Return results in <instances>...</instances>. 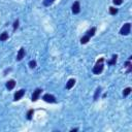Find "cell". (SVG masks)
Masks as SVG:
<instances>
[{
	"instance_id": "obj_1",
	"label": "cell",
	"mask_w": 132,
	"mask_h": 132,
	"mask_svg": "<svg viewBox=\"0 0 132 132\" xmlns=\"http://www.w3.org/2000/svg\"><path fill=\"white\" fill-rule=\"evenodd\" d=\"M103 61H104V59L103 58H100L98 61L96 62V64H95V66L93 67V73L94 74H100L102 71H103Z\"/></svg>"
},
{
	"instance_id": "obj_2",
	"label": "cell",
	"mask_w": 132,
	"mask_h": 132,
	"mask_svg": "<svg viewBox=\"0 0 132 132\" xmlns=\"http://www.w3.org/2000/svg\"><path fill=\"white\" fill-rule=\"evenodd\" d=\"M130 30H131V24L126 23V24H124L122 26V28H121L120 34H122V35H128V34L130 33Z\"/></svg>"
},
{
	"instance_id": "obj_3",
	"label": "cell",
	"mask_w": 132,
	"mask_h": 132,
	"mask_svg": "<svg viewBox=\"0 0 132 132\" xmlns=\"http://www.w3.org/2000/svg\"><path fill=\"white\" fill-rule=\"evenodd\" d=\"M42 99L45 102H48V103H56V98L53 95H51V94H44Z\"/></svg>"
},
{
	"instance_id": "obj_4",
	"label": "cell",
	"mask_w": 132,
	"mask_h": 132,
	"mask_svg": "<svg viewBox=\"0 0 132 132\" xmlns=\"http://www.w3.org/2000/svg\"><path fill=\"white\" fill-rule=\"evenodd\" d=\"M24 95H25V90H24V89H21V90H19L15 93V95H13V100L15 101L20 100Z\"/></svg>"
},
{
	"instance_id": "obj_5",
	"label": "cell",
	"mask_w": 132,
	"mask_h": 132,
	"mask_svg": "<svg viewBox=\"0 0 132 132\" xmlns=\"http://www.w3.org/2000/svg\"><path fill=\"white\" fill-rule=\"evenodd\" d=\"M72 12L74 13V15H77L80 12V2L79 1H75L73 4H72Z\"/></svg>"
},
{
	"instance_id": "obj_6",
	"label": "cell",
	"mask_w": 132,
	"mask_h": 132,
	"mask_svg": "<svg viewBox=\"0 0 132 132\" xmlns=\"http://www.w3.org/2000/svg\"><path fill=\"white\" fill-rule=\"evenodd\" d=\"M41 89H36L35 91L33 92V94H32V101H37L39 98V95L41 94Z\"/></svg>"
},
{
	"instance_id": "obj_7",
	"label": "cell",
	"mask_w": 132,
	"mask_h": 132,
	"mask_svg": "<svg viewBox=\"0 0 132 132\" xmlns=\"http://www.w3.org/2000/svg\"><path fill=\"white\" fill-rule=\"evenodd\" d=\"M24 57H25V48H21L20 51H19V53H18V55H17V60L18 61H21Z\"/></svg>"
},
{
	"instance_id": "obj_8",
	"label": "cell",
	"mask_w": 132,
	"mask_h": 132,
	"mask_svg": "<svg viewBox=\"0 0 132 132\" xmlns=\"http://www.w3.org/2000/svg\"><path fill=\"white\" fill-rule=\"evenodd\" d=\"M15 86H16V82L13 80H9L8 82L6 83V88L8 89V90H12V89L15 88Z\"/></svg>"
},
{
	"instance_id": "obj_9",
	"label": "cell",
	"mask_w": 132,
	"mask_h": 132,
	"mask_svg": "<svg viewBox=\"0 0 132 132\" xmlns=\"http://www.w3.org/2000/svg\"><path fill=\"white\" fill-rule=\"evenodd\" d=\"M74 84H75V80L74 79H70L68 82H67V84H66V89L70 90V89L74 86Z\"/></svg>"
},
{
	"instance_id": "obj_10",
	"label": "cell",
	"mask_w": 132,
	"mask_h": 132,
	"mask_svg": "<svg viewBox=\"0 0 132 132\" xmlns=\"http://www.w3.org/2000/svg\"><path fill=\"white\" fill-rule=\"evenodd\" d=\"M95 32H96V28H95V27H93V28H91L90 30H89V31L87 32V34H86V35H88V36L91 38L92 36L95 35Z\"/></svg>"
},
{
	"instance_id": "obj_11",
	"label": "cell",
	"mask_w": 132,
	"mask_h": 132,
	"mask_svg": "<svg viewBox=\"0 0 132 132\" xmlns=\"http://www.w3.org/2000/svg\"><path fill=\"white\" fill-rule=\"evenodd\" d=\"M8 39V34H7V32H3V33L0 34V40L1 41H5V40Z\"/></svg>"
},
{
	"instance_id": "obj_12",
	"label": "cell",
	"mask_w": 132,
	"mask_h": 132,
	"mask_svg": "<svg viewBox=\"0 0 132 132\" xmlns=\"http://www.w3.org/2000/svg\"><path fill=\"white\" fill-rule=\"evenodd\" d=\"M89 40H90V37H89L88 35H85V36H83L82 38H80V44H86Z\"/></svg>"
},
{
	"instance_id": "obj_13",
	"label": "cell",
	"mask_w": 132,
	"mask_h": 132,
	"mask_svg": "<svg viewBox=\"0 0 132 132\" xmlns=\"http://www.w3.org/2000/svg\"><path fill=\"white\" fill-rule=\"evenodd\" d=\"M117 58H118V56L114 55V56H112V59L110 61L107 62V63H108L109 65H116V63H117Z\"/></svg>"
},
{
	"instance_id": "obj_14",
	"label": "cell",
	"mask_w": 132,
	"mask_h": 132,
	"mask_svg": "<svg viewBox=\"0 0 132 132\" xmlns=\"http://www.w3.org/2000/svg\"><path fill=\"white\" fill-rule=\"evenodd\" d=\"M100 93H101V88H97L96 89V92H95V95H94V100H97L98 99V97L100 96Z\"/></svg>"
},
{
	"instance_id": "obj_15",
	"label": "cell",
	"mask_w": 132,
	"mask_h": 132,
	"mask_svg": "<svg viewBox=\"0 0 132 132\" xmlns=\"http://www.w3.org/2000/svg\"><path fill=\"white\" fill-rule=\"evenodd\" d=\"M131 88H126V89H124V91H123V96L124 97H126V96H128L129 94L131 93Z\"/></svg>"
},
{
	"instance_id": "obj_16",
	"label": "cell",
	"mask_w": 132,
	"mask_h": 132,
	"mask_svg": "<svg viewBox=\"0 0 132 132\" xmlns=\"http://www.w3.org/2000/svg\"><path fill=\"white\" fill-rule=\"evenodd\" d=\"M33 114H34V110H33V109H29L28 112H27V119H28V120H31L32 117H33Z\"/></svg>"
},
{
	"instance_id": "obj_17",
	"label": "cell",
	"mask_w": 132,
	"mask_h": 132,
	"mask_svg": "<svg viewBox=\"0 0 132 132\" xmlns=\"http://www.w3.org/2000/svg\"><path fill=\"white\" fill-rule=\"evenodd\" d=\"M54 1L55 0H44V6H50L51 4L54 3Z\"/></svg>"
},
{
	"instance_id": "obj_18",
	"label": "cell",
	"mask_w": 132,
	"mask_h": 132,
	"mask_svg": "<svg viewBox=\"0 0 132 132\" xmlns=\"http://www.w3.org/2000/svg\"><path fill=\"white\" fill-rule=\"evenodd\" d=\"M125 66H126V67H128V70H127V72L129 73V72L131 71V69H132V65H131V63H130V60L126 62V63H125Z\"/></svg>"
},
{
	"instance_id": "obj_19",
	"label": "cell",
	"mask_w": 132,
	"mask_h": 132,
	"mask_svg": "<svg viewBox=\"0 0 132 132\" xmlns=\"http://www.w3.org/2000/svg\"><path fill=\"white\" fill-rule=\"evenodd\" d=\"M109 13H110V15H116V13H118V8H115V7H109Z\"/></svg>"
},
{
	"instance_id": "obj_20",
	"label": "cell",
	"mask_w": 132,
	"mask_h": 132,
	"mask_svg": "<svg viewBox=\"0 0 132 132\" xmlns=\"http://www.w3.org/2000/svg\"><path fill=\"white\" fill-rule=\"evenodd\" d=\"M29 66H30V68H35V67H36V62L34 60L30 61V62H29Z\"/></svg>"
},
{
	"instance_id": "obj_21",
	"label": "cell",
	"mask_w": 132,
	"mask_h": 132,
	"mask_svg": "<svg viewBox=\"0 0 132 132\" xmlns=\"http://www.w3.org/2000/svg\"><path fill=\"white\" fill-rule=\"evenodd\" d=\"M18 27H19V20H16L15 23H13V31L17 30Z\"/></svg>"
},
{
	"instance_id": "obj_22",
	"label": "cell",
	"mask_w": 132,
	"mask_h": 132,
	"mask_svg": "<svg viewBox=\"0 0 132 132\" xmlns=\"http://www.w3.org/2000/svg\"><path fill=\"white\" fill-rule=\"evenodd\" d=\"M112 2H114V4H116V5H121L123 3V0H112Z\"/></svg>"
},
{
	"instance_id": "obj_23",
	"label": "cell",
	"mask_w": 132,
	"mask_h": 132,
	"mask_svg": "<svg viewBox=\"0 0 132 132\" xmlns=\"http://www.w3.org/2000/svg\"><path fill=\"white\" fill-rule=\"evenodd\" d=\"M74 131H77V129L75 128V129H71V132H74Z\"/></svg>"
}]
</instances>
